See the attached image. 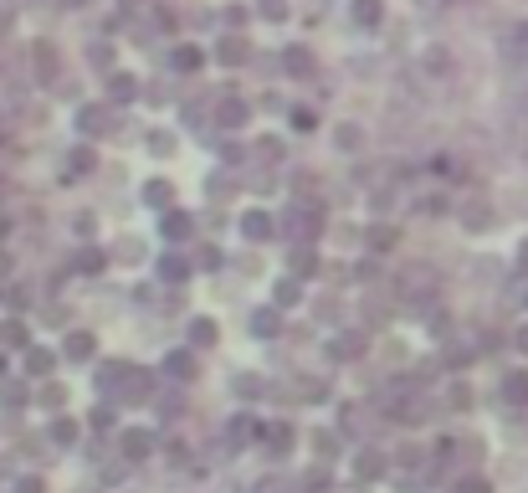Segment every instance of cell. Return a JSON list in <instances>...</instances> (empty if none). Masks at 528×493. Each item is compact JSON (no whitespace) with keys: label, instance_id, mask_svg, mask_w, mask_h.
<instances>
[{"label":"cell","instance_id":"cell-5","mask_svg":"<svg viewBox=\"0 0 528 493\" xmlns=\"http://www.w3.org/2000/svg\"><path fill=\"white\" fill-rule=\"evenodd\" d=\"M277 231V221L267 216V211H247V216H241V237H252V242H267Z\"/></svg>","mask_w":528,"mask_h":493},{"label":"cell","instance_id":"cell-23","mask_svg":"<svg viewBox=\"0 0 528 493\" xmlns=\"http://www.w3.org/2000/svg\"><path fill=\"white\" fill-rule=\"evenodd\" d=\"M293 272H298V277H308V272H318V257L308 252V242H303V247L293 252Z\"/></svg>","mask_w":528,"mask_h":493},{"label":"cell","instance_id":"cell-14","mask_svg":"<svg viewBox=\"0 0 528 493\" xmlns=\"http://www.w3.org/2000/svg\"><path fill=\"white\" fill-rule=\"evenodd\" d=\"M159 231H164L169 242H185V237H190V216H185V211H169V216H164V226H159Z\"/></svg>","mask_w":528,"mask_h":493},{"label":"cell","instance_id":"cell-12","mask_svg":"<svg viewBox=\"0 0 528 493\" xmlns=\"http://www.w3.org/2000/svg\"><path fill=\"white\" fill-rule=\"evenodd\" d=\"M215 123H226V128H236V123H247V103H241V98H226L221 109H215Z\"/></svg>","mask_w":528,"mask_h":493},{"label":"cell","instance_id":"cell-4","mask_svg":"<svg viewBox=\"0 0 528 493\" xmlns=\"http://www.w3.org/2000/svg\"><path fill=\"white\" fill-rule=\"evenodd\" d=\"M400 288H405V293H431V288H436V267L410 262V267L400 272Z\"/></svg>","mask_w":528,"mask_h":493},{"label":"cell","instance_id":"cell-42","mask_svg":"<svg viewBox=\"0 0 528 493\" xmlns=\"http://www.w3.org/2000/svg\"><path fill=\"white\" fill-rule=\"evenodd\" d=\"M523 298H528V293H523Z\"/></svg>","mask_w":528,"mask_h":493},{"label":"cell","instance_id":"cell-31","mask_svg":"<svg viewBox=\"0 0 528 493\" xmlns=\"http://www.w3.org/2000/svg\"><path fill=\"white\" fill-rule=\"evenodd\" d=\"M231 437H236V442H247V437H257V421H247V416H236V421H231Z\"/></svg>","mask_w":528,"mask_h":493},{"label":"cell","instance_id":"cell-17","mask_svg":"<svg viewBox=\"0 0 528 493\" xmlns=\"http://www.w3.org/2000/svg\"><path fill=\"white\" fill-rule=\"evenodd\" d=\"M93 350H98L93 334H67V355H72V360H93Z\"/></svg>","mask_w":528,"mask_h":493},{"label":"cell","instance_id":"cell-11","mask_svg":"<svg viewBox=\"0 0 528 493\" xmlns=\"http://www.w3.org/2000/svg\"><path fill=\"white\" fill-rule=\"evenodd\" d=\"M108 93H113L118 103L139 98V77H128V72H113V77H108Z\"/></svg>","mask_w":528,"mask_h":493},{"label":"cell","instance_id":"cell-40","mask_svg":"<svg viewBox=\"0 0 528 493\" xmlns=\"http://www.w3.org/2000/svg\"><path fill=\"white\" fill-rule=\"evenodd\" d=\"M6 267H11V257H6V252H0V272H6Z\"/></svg>","mask_w":528,"mask_h":493},{"label":"cell","instance_id":"cell-9","mask_svg":"<svg viewBox=\"0 0 528 493\" xmlns=\"http://www.w3.org/2000/svg\"><path fill=\"white\" fill-rule=\"evenodd\" d=\"M252 329H257L262 339H272V334L282 329V309H257V314H252Z\"/></svg>","mask_w":528,"mask_h":493},{"label":"cell","instance_id":"cell-25","mask_svg":"<svg viewBox=\"0 0 528 493\" xmlns=\"http://www.w3.org/2000/svg\"><path fill=\"white\" fill-rule=\"evenodd\" d=\"M26 370H31V375H47V370H52V350H31V355H26Z\"/></svg>","mask_w":528,"mask_h":493},{"label":"cell","instance_id":"cell-35","mask_svg":"<svg viewBox=\"0 0 528 493\" xmlns=\"http://www.w3.org/2000/svg\"><path fill=\"white\" fill-rule=\"evenodd\" d=\"M6 345H26V324H6Z\"/></svg>","mask_w":528,"mask_h":493},{"label":"cell","instance_id":"cell-26","mask_svg":"<svg viewBox=\"0 0 528 493\" xmlns=\"http://www.w3.org/2000/svg\"><path fill=\"white\" fill-rule=\"evenodd\" d=\"M298 298H303V288H298V283H277V309H293Z\"/></svg>","mask_w":528,"mask_h":493},{"label":"cell","instance_id":"cell-28","mask_svg":"<svg viewBox=\"0 0 528 493\" xmlns=\"http://www.w3.org/2000/svg\"><path fill=\"white\" fill-rule=\"evenodd\" d=\"M293 128H303V134H313V128H318V113H313V109H293Z\"/></svg>","mask_w":528,"mask_h":493},{"label":"cell","instance_id":"cell-30","mask_svg":"<svg viewBox=\"0 0 528 493\" xmlns=\"http://www.w3.org/2000/svg\"><path fill=\"white\" fill-rule=\"evenodd\" d=\"M77 267H82V272H103V252H93V247H87V252L77 257Z\"/></svg>","mask_w":528,"mask_h":493},{"label":"cell","instance_id":"cell-8","mask_svg":"<svg viewBox=\"0 0 528 493\" xmlns=\"http://www.w3.org/2000/svg\"><path fill=\"white\" fill-rule=\"evenodd\" d=\"M375 252H395L400 247V226H369V237H364Z\"/></svg>","mask_w":528,"mask_h":493},{"label":"cell","instance_id":"cell-37","mask_svg":"<svg viewBox=\"0 0 528 493\" xmlns=\"http://www.w3.org/2000/svg\"><path fill=\"white\" fill-rule=\"evenodd\" d=\"M16 493H47V488H41V478H21V488Z\"/></svg>","mask_w":528,"mask_h":493},{"label":"cell","instance_id":"cell-39","mask_svg":"<svg viewBox=\"0 0 528 493\" xmlns=\"http://www.w3.org/2000/svg\"><path fill=\"white\" fill-rule=\"evenodd\" d=\"M518 267H523V272H528V242H523V247H518Z\"/></svg>","mask_w":528,"mask_h":493},{"label":"cell","instance_id":"cell-19","mask_svg":"<svg viewBox=\"0 0 528 493\" xmlns=\"http://www.w3.org/2000/svg\"><path fill=\"white\" fill-rule=\"evenodd\" d=\"M201 47H174V67H180V72H201Z\"/></svg>","mask_w":528,"mask_h":493},{"label":"cell","instance_id":"cell-32","mask_svg":"<svg viewBox=\"0 0 528 493\" xmlns=\"http://www.w3.org/2000/svg\"><path fill=\"white\" fill-rule=\"evenodd\" d=\"M313 447H318V458H323V462H328V458H334V453H339V442H334V437H328V432H318V437H313Z\"/></svg>","mask_w":528,"mask_h":493},{"label":"cell","instance_id":"cell-36","mask_svg":"<svg viewBox=\"0 0 528 493\" xmlns=\"http://www.w3.org/2000/svg\"><path fill=\"white\" fill-rule=\"evenodd\" d=\"M262 16H267V21H282V16H288V6H282V0H267V6H262Z\"/></svg>","mask_w":528,"mask_h":493},{"label":"cell","instance_id":"cell-3","mask_svg":"<svg viewBox=\"0 0 528 493\" xmlns=\"http://www.w3.org/2000/svg\"><path fill=\"white\" fill-rule=\"evenodd\" d=\"M149 391H154L149 370H134V365H128V370H123V380H118V396H123V401H144Z\"/></svg>","mask_w":528,"mask_h":493},{"label":"cell","instance_id":"cell-2","mask_svg":"<svg viewBox=\"0 0 528 493\" xmlns=\"http://www.w3.org/2000/svg\"><path fill=\"white\" fill-rule=\"evenodd\" d=\"M118 447H123V458H134V462H144V458L154 453V447H159V437H154L149 426H128V432H123V442H118Z\"/></svg>","mask_w":528,"mask_h":493},{"label":"cell","instance_id":"cell-21","mask_svg":"<svg viewBox=\"0 0 528 493\" xmlns=\"http://www.w3.org/2000/svg\"><path fill=\"white\" fill-rule=\"evenodd\" d=\"M77 123H82V134H103V128H108V113H103V109H82Z\"/></svg>","mask_w":528,"mask_h":493},{"label":"cell","instance_id":"cell-41","mask_svg":"<svg viewBox=\"0 0 528 493\" xmlns=\"http://www.w3.org/2000/svg\"><path fill=\"white\" fill-rule=\"evenodd\" d=\"M128 6H144V0H128Z\"/></svg>","mask_w":528,"mask_h":493},{"label":"cell","instance_id":"cell-24","mask_svg":"<svg viewBox=\"0 0 528 493\" xmlns=\"http://www.w3.org/2000/svg\"><path fill=\"white\" fill-rule=\"evenodd\" d=\"M267 442L277 447V453H288V447H293V426H288V421H282V426H267Z\"/></svg>","mask_w":528,"mask_h":493},{"label":"cell","instance_id":"cell-29","mask_svg":"<svg viewBox=\"0 0 528 493\" xmlns=\"http://www.w3.org/2000/svg\"><path fill=\"white\" fill-rule=\"evenodd\" d=\"M334 144H339V149H359V128H354V123H344L339 134H334Z\"/></svg>","mask_w":528,"mask_h":493},{"label":"cell","instance_id":"cell-6","mask_svg":"<svg viewBox=\"0 0 528 493\" xmlns=\"http://www.w3.org/2000/svg\"><path fill=\"white\" fill-rule=\"evenodd\" d=\"M282 67H288L293 77H313L318 62H313V52H308V47H288V52H282Z\"/></svg>","mask_w":528,"mask_h":493},{"label":"cell","instance_id":"cell-33","mask_svg":"<svg viewBox=\"0 0 528 493\" xmlns=\"http://www.w3.org/2000/svg\"><path fill=\"white\" fill-rule=\"evenodd\" d=\"M72 170H77V175H82V170H93V149H87V144L72 149Z\"/></svg>","mask_w":528,"mask_h":493},{"label":"cell","instance_id":"cell-27","mask_svg":"<svg viewBox=\"0 0 528 493\" xmlns=\"http://www.w3.org/2000/svg\"><path fill=\"white\" fill-rule=\"evenodd\" d=\"M241 57H247V47H241L236 36H231V41H221V62H226V67H236Z\"/></svg>","mask_w":528,"mask_h":493},{"label":"cell","instance_id":"cell-18","mask_svg":"<svg viewBox=\"0 0 528 493\" xmlns=\"http://www.w3.org/2000/svg\"><path fill=\"white\" fill-rule=\"evenodd\" d=\"M354 473H359V478H380V473H385V458H380V453H359V458H354Z\"/></svg>","mask_w":528,"mask_h":493},{"label":"cell","instance_id":"cell-1","mask_svg":"<svg viewBox=\"0 0 528 493\" xmlns=\"http://www.w3.org/2000/svg\"><path fill=\"white\" fill-rule=\"evenodd\" d=\"M318 226H323V216H318L313 206H293L288 216H282V231H288V237H298V242H313Z\"/></svg>","mask_w":528,"mask_h":493},{"label":"cell","instance_id":"cell-13","mask_svg":"<svg viewBox=\"0 0 528 493\" xmlns=\"http://www.w3.org/2000/svg\"><path fill=\"white\" fill-rule=\"evenodd\" d=\"M164 370H169L174 380H190V375H195V355H190V350H174V355L164 360Z\"/></svg>","mask_w":528,"mask_h":493},{"label":"cell","instance_id":"cell-38","mask_svg":"<svg viewBox=\"0 0 528 493\" xmlns=\"http://www.w3.org/2000/svg\"><path fill=\"white\" fill-rule=\"evenodd\" d=\"M513 345H518V350H523V355H528V324H523V329H518V334H513Z\"/></svg>","mask_w":528,"mask_h":493},{"label":"cell","instance_id":"cell-7","mask_svg":"<svg viewBox=\"0 0 528 493\" xmlns=\"http://www.w3.org/2000/svg\"><path fill=\"white\" fill-rule=\"evenodd\" d=\"M502 401L508 406H528V370H508L502 375Z\"/></svg>","mask_w":528,"mask_h":493},{"label":"cell","instance_id":"cell-15","mask_svg":"<svg viewBox=\"0 0 528 493\" xmlns=\"http://www.w3.org/2000/svg\"><path fill=\"white\" fill-rule=\"evenodd\" d=\"M380 16H385L380 0H354V21L359 26H380Z\"/></svg>","mask_w":528,"mask_h":493},{"label":"cell","instance_id":"cell-22","mask_svg":"<svg viewBox=\"0 0 528 493\" xmlns=\"http://www.w3.org/2000/svg\"><path fill=\"white\" fill-rule=\"evenodd\" d=\"M52 442H57V447H72V442H77V421H67V416L52 421Z\"/></svg>","mask_w":528,"mask_h":493},{"label":"cell","instance_id":"cell-20","mask_svg":"<svg viewBox=\"0 0 528 493\" xmlns=\"http://www.w3.org/2000/svg\"><path fill=\"white\" fill-rule=\"evenodd\" d=\"M190 345H195V350L215 345V324H210V318H195V324H190Z\"/></svg>","mask_w":528,"mask_h":493},{"label":"cell","instance_id":"cell-34","mask_svg":"<svg viewBox=\"0 0 528 493\" xmlns=\"http://www.w3.org/2000/svg\"><path fill=\"white\" fill-rule=\"evenodd\" d=\"M456 493H493V488H488V478H461Z\"/></svg>","mask_w":528,"mask_h":493},{"label":"cell","instance_id":"cell-10","mask_svg":"<svg viewBox=\"0 0 528 493\" xmlns=\"http://www.w3.org/2000/svg\"><path fill=\"white\" fill-rule=\"evenodd\" d=\"M159 277H164V283H185V277H190V262H185V257H159Z\"/></svg>","mask_w":528,"mask_h":493},{"label":"cell","instance_id":"cell-16","mask_svg":"<svg viewBox=\"0 0 528 493\" xmlns=\"http://www.w3.org/2000/svg\"><path fill=\"white\" fill-rule=\"evenodd\" d=\"M144 201H149V206H159V211H164V206H169V201H174V190H169V180H149V185H144Z\"/></svg>","mask_w":528,"mask_h":493}]
</instances>
